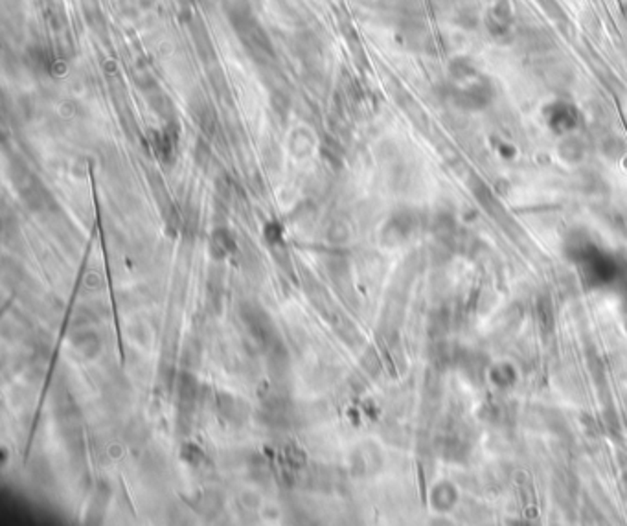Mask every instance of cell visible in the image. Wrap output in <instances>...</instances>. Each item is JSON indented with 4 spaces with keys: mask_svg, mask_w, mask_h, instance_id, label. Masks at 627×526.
Listing matches in <instances>:
<instances>
[{
    "mask_svg": "<svg viewBox=\"0 0 627 526\" xmlns=\"http://www.w3.org/2000/svg\"><path fill=\"white\" fill-rule=\"evenodd\" d=\"M210 252L215 260H223L224 256L238 252V245H236V239L230 234V230L227 228H217V230L212 234V239H210Z\"/></svg>",
    "mask_w": 627,
    "mask_h": 526,
    "instance_id": "5b68a950",
    "label": "cell"
},
{
    "mask_svg": "<svg viewBox=\"0 0 627 526\" xmlns=\"http://www.w3.org/2000/svg\"><path fill=\"white\" fill-rule=\"evenodd\" d=\"M201 359V346L195 341H190L186 344L184 352H182V362L188 367H195Z\"/></svg>",
    "mask_w": 627,
    "mask_h": 526,
    "instance_id": "ba28073f",
    "label": "cell"
},
{
    "mask_svg": "<svg viewBox=\"0 0 627 526\" xmlns=\"http://www.w3.org/2000/svg\"><path fill=\"white\" fill-rule=\"evenodd\" d=\"M180 459L184 460L186 463H190V466H199L205 460V453L201 451L199 445L186 444L182 447V451H180Z\"/></svg>",
    "mask_w": 627,
    "mask_h": 526,
    "instance_id": "52a82bcc",
    "label": "cell"
},
{
    "mask_svg": "<svg viewBox=\"0 0 627 526\" xmlns=\"http://www.w3.org/2000/svg\"><path fill=\"white\" fill-rule=\"evenodd\" d=\"M223 495L215 489H206L194 501V508L206 517L217 515L223 510Z\"/></svg>",
    "mask_w": 627,
    "mask_h": 526,
    "instance_id": "8992f818",
    "label": "cell"
},
{
    "mask_svg": "<svg viewBox=\"0 0 627 526\" xmlns=\"http://www.w3.org/2000/svg\"><path fill=\"white\" fill-rule=\"evenodd\" d=\"M177 396H179V409L182 412H191L194 403L199 397V383L194 374L180 372L175 377Z\"/></svg>",
    "mask_w": 627,
    "mask_h": 526,
    "instance_id": "7a4b0ae2",
    "label": "cell"
},
{
    "mask_svg": "<svg viewBox=\"0 0 627 526\" xmlns=\"http://www.w3.org/2000/svg\"><path fill=\"white\" fill-rule=\"evenodd\" d=\"M70 346H72V350L78 353L79 357L93 359L102 350V341H100L96 331L81 328L74 331L72 338H70Z\"/></svg>",
    "mask_w": 627,
    "mask_h": 526,
    "instance_id": "277c9868",
    "label": "cell"
},
{
    "mask_svg": "<svg viewBox=\"0 0 627 526\" xmlns=\"http://www.w3.org/2000/svg\"><path fill=\"white\" fill-rule=\"evenodd\" d=\"M103 287V280H102V275L97 272V270H87L85 276H83V289L85 291H100Z\"/></svg>",
    "mask_w": 627,
    "mask_h": 526,
    "instance_id": "9c48e42d",
    "label": "cell"
},
{
    "mask_svg": "<svg viewBox=\"0 0 627 526\" xmlns=\"http://www.w3.org/2000/svg\"><path fill=\"white\" fill-rule=\"evenodd\" d=\"M239 313H241V319L245 320L247 328L250 329V334L258 343L269 348L276 341V329H274L273 320H271L265 309H262L254 302H245V304H241Z\"/></svg>",
    "mask_w": 627,
    "mask_h": 526,
    "instance_id": "6da1fadb",
    "label": "cell"
},
{
    "mask_svg": "<svg viewBox=\"0 0 627 526\" xmlns=\"http://www.w3.org/2000/svg\"><path fill=\"white\" fill-rule=\"evenodd\" d=\"M217 407L224 420H229L230 423L236 425L243 423L250 414V409L241 397H236L232 394H227V392L217 396Z\"/></svg>",
    "mask_w": 627,
    "mask_h": 526,
    "instance_id": "3957f363",
    "label": "cell"
},
{
    "mask_svg": "<svg viewBox=\"0 0 627 526\" xmlns=\"http://www.w3.org/2000/svg\"><path fill=\"white\" fill-rule=\"evenodd\" d=\"M265 237H267L269 243H278L282 237V228L278 227L276 223H269L265 227Z\"/></svg>",
    "mask_w": 627,
    "mask_h": 526,
    "instance_id": "30bf717a",
    "label": "cell"
}]
</instances>
